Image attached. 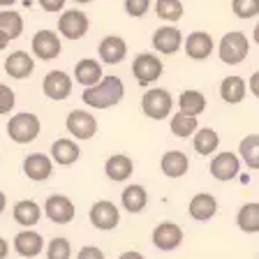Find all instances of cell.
Returning a JSON list of instances; mask_svg holds the SVG:
<instances>
[{
  "mask_svg": "<svg viewBox=\"0 0 259 259\" xmlns=\"http://www.w3.org/2000/svg\"><path fill=\"white\" fill-rule=\"evenodd\" d=\"M14 250H16V254H21V257H37V254L44 250L42 234L32 232V229L19 232L14 236Z\"/></svg>",
  "mask_w": 259,
  "mask_h": 259,
  "instance_id": "obj_20",
  "label": "cell"
},
{
  "mask_svg": "<svg viewBox=\"0 0 259 259\" xmlns=\"http://www.w3.org/2000/svg\"><path fill=\"white\" fill-rule=\"evenodd\" d=\"M39 7H42L44 12H49V14H56V12H63L65 7V0H37Z\"/></svg>",
  "mask_w": 259,
  "mask_h": 259,
  "instance_id": "obj_40",
  "label": "cell"
},
{
  "mask_svg": "<svg viewBox=\"0 0 259 259\" xmlns=\"http://www.w3.org/2000/svg\"><path fill=\"white\" fill-rule=\"evenodd\" d=\"M97 54H100V58L107 65H118V63H123L125 56H127V44H125V39L118 37V35H107V37L100 42Z\"/></svg>",
  "mask_w": 259,
  "mask_h": 259,
  "instance_id": "obj_18",
  "label": "cell"
},
{
  "mask_svg": "<svg viewBox=\"0 0 259 259\" xmlns=\"http://www.w3.org/2000/svg\"><path fill=\"white\" fill-rule=\"evenodd\" d=\"M39 118L35 116V113H16V116H12L10 123H7V135H10V139L14 141V144H30V141L37 139L39 135Z\"/></svg>",
  "mask_w": 259,
  "mask_h": 259,
  "instance_id": "obj_3",
  "label": "cell"
},
{
  "mask_svg": "<svg viewBox=\"0 0 259 259\" xmlns=\"http://www.w3.org/2000/svg\"><path fill=\"white\" fill-rule=\"evenodd\" d=\"M42 91L49 100H54V102H60L65 97H70L72 93V79L67 72L63 70H51L42 81Z\"/></svg>",
  "mask_w": 259,
  "mask_h": 259,
  "instance_id": "obj_11",
  "label": "cell"
},
{
  "mask_svg": "<svg viewBox=\"0 0 259 259\" xmlns=\"http://www.w3.org/2000/svg\"><path fill=\"white\" fill-rule=\"evenodd\" d=\"M252 37H254V42H257V47H259V23L254 26V32H252Z\"/></svg>",
  "mask_w": 259,
  "mask_h": 259,
  "instance_id": "obj_47",
  "label": "cell"
},
{
  "mask_svg": "<svg viewBox=\"0 0 259 259\" xmlns=\"http://www.w3.org/2000/svg\"><path fill=\"white\" fill-rule=\"evenodd\" d=\"M23 16L19 14V12L10 10V7H5V10L0 12V30L5 32L10 39H16V37H21V32H23Z\"/></svg>",
  "mask_w": 259,
  "mask_h": 259,
  "instance_id": "obj_30",
  "label": "cell"
},
{
  "mask_svg": "<svg viewBox=\"0 0 259 259\" xmlns=\"http://www.w3.org/2000/svg\"><path fill=\"white\" fill-rule=\"evenodd\" d=\"M160 167H162V174L167 178H181L188 174V167H190V162L188 157H185V153L181 151H169L162 155L160 160Z\"/></svg>",
  "mask_w": 259,
  "mask_h": 259,
  "instance_id": "obj_24",
  "label": "cell"
},
{
  "mask_svg": "<svg viewBox=\"0 0 259 259\" xmlns=\"http://www.w3.org/2000/svg\"><path fill=\"white\" fill-rule=\"evenodd\" d=\"M148 7H151V0H125V12L135 19H141L148 12Z\"/></svg>",
  "mask_w": 259,
  "mask_h": 259,
  "instance_id": "obj_38",
  "label": "cell"
},
{
  "mask_svg": "<svg viewBox=\"0 0 259 259\" xmlns=\"http://www.w3.org/2000/svg\"><path fill=\"white\" fill-rule=\"evenodd\" d=\"M42 218V208L37 206V201L32 199H21L14 204V220L23 227H32L37 225Z\"/></svg>",
  "mask_w": 259,
  "mask_h": 259,
  "instance_id": "obj_27",
  "label": "cell"
},
{
  "mask_svg": "<svg viewBox=\"0 0 259 259\" xmlns=\"http://www.w3.org/2000/svg\"><path fill=\"white\" fill-rule=\"evenodd\" d=\"M236 225L245 234L259 232V204L257 201H250V204L241 206V210H238V215H236Z\"/></svg>",
  "mask_w": 259,
  "mask_h": 259,
  "instance_id": "obj_29",
  "label": "cell"
},
{
  "mask_svg": "<svg viewBox=\"0 0 259 259\" xmlns=\"http://www.w3.org/2000/svg\"><path fill=\"white\" fill-rule=\"evenodd\" d=\"M10 42H12V39L7 37L3 30H0V51H3V49H7V44H10Z\"/></svg>",
  "mask_w": 259,
  "mask_h": 259,
  "instance_id": "obj_44",
  "label": "cell"
},
{
  "mask_svg": "<svg viewBox=\"0 0 259 259\" xmlns=\"http://www.w3.org/2000/svg\"><path fill=\"white\" fill-rule=\"evenodd\" d=\"M120 201H123V208L127 213H141L148 204V192L141 185H127L120 194Z\"/></svg>",
  "mask_w": 259,
  "mask_h": 259,
  "instance_id": "obj_26",
  "label": "cell"
},
{
  "mask_svg": "<svg viewBox=\"0 0 259 259\" xmlns=\"http://www.w3.org/2000/svg\"><path fill=\"white\" fill-rule=\"evenodd\" d=\"M169 127H171V135L185 139V137H192L194 132L199 130V123H197V116H188V113L178 111L176 116H171V123H169Z\"/></svg>",
  "mask_w": 259,
  "mask_h": 259,
  "instance_id": "obj_33",
  "label": "cell"
},
{
  "mask_svg": "<svg viewBox=\"0 0 259 259\" xmlns=\"http://www.w3.org/2000/svg\"><path fill=\"white\" fill-rule=\"evenodd\" d=\"M65 127L74 139H91L97 135V120L93 113L74 109V111L67 113V120H65Z\"/></svg>",
  "mask_w": 259,
  "mask_h": 259,
  "instance_id": "obj_8",
  "label": "cell"
},
{
  "mask_svg": "<svg viewBox=\"0 0 259 259\" xmlns=\"http://www.w3.org/2000/svg\"><path fill=\"white\" fill-rule=\"evenodd\" d=\"M102 76H104L102 74V65L97 63V60H93V58H81L74 67V79L79 81L83 88L100 83Z\"/></svg>",
  "mask_w": 259,
  "mask_h": 259,
  "instance_id": "obj_23",
  "label": "cell"
},
{
  "mask_svg": "<svg viewBox=\"0 0 259 259\" xmlns=\"http://www.w3.org/2000/svg\"><path fill=\"white\" fill-rule=\"evenodd\" d=\"M5 204H7V199H5V194L0 192V215H3V210H5Z\"/></svg>",
  "mask_w": 259,
  "mask_h": 259,
  "instance_id": "obj_45",
  "label": "cell"
},
{
  "mask_svg": "<svg viewBox=\"0 0 259 259\" xmlns=\"http://www.w3.org/2000/svg\"><path fill=\"white\" fill-rule=\"evenodd\" d=\"M181 47H183V32L178 30L176 26H162L153 32V49L157 54L171 56Z\"/></svg>",
  "mask_w": 259,
  "mask_h": 259,
  "instance_id": "obj_14",
  "label": "cell"
},
{
  "mask_svg": "<svg viewBox=\"0 0 259 259\" xmlns=\"http://www.w3.org/2000/svg\"><path fill=\"white\" fill-rule=\"evenodd\" d=\"M23 174L35 183H42L54 174V160L49 155H42V153H32L23 160Z\"/></svg>",
  "mask_w": 259,
  "mask_h": 259,
  "instance_id": "obj_15",
  "label": "cell"
},
{
  "mask_svg": "<svg viewBox=\"0 0 259 259\" xmlns=\"http://www.w3.org/2000/svg\"><path fill=\"white\" fill-rule=\"evenodd\" d=\"M192 146L199 155H210V153H215L218 146H220V135H218L213 127H201L194 132Z\"/></svg>",
  "mask_w": 259,
  "mask_h": 259,
  "instance_id": "obj_28",
  "label": "cell"
},
{
  "mask_svg": "<svg viewBox=\"0 0 259 259\" xmlns=\"http://www.w3.org/2000/svg\"><path fill=\"white\" fill-rule=\"evenodd\" d=\"M232 12L238 19H254L259 14V0H232Z\"/></svg>",
  "mask_w": 259,
  "mask_h": 259,
  "instance_id": "obj_36",
  "label": "cell"
},
{
  "mask_svg": "<svg viewBox=\"0 0 259 259\" xmlns=\"http://www.w3.org/2000/svg\"><path fill=\"white\" fill-rule=\"evenodd\" d=\"M14 102H16L14 91L10 86H5V83H0V116L10 113L14 109Z\"/></svg>",
  "mask_w": 259,
  "mask_h": 259,
  "instance_id": "obj_37",
  "label": "cell"
},
{
  "mask_svg": "<svg viewBox=\"0 0 259 259\" xmlns=\"http://www.w3.org/2000/svg\"><path fill=\"white\" fill-rule=\"evenodd\" d=\"M188 210H190V218H194V220H199V222H206L218 213V199L210 192H199L190 199Z\"/></svg>",
  "mask_w": 259,
  "mask_h": 259,
  "instance_id": "obj_19",
  "label": "cell"
},
{
  "mask_svg": "<svg viewBox=\"0 0 259 259\" xmlns=\"http://www.w3.org/2000/svg\"><path fill=\"white\" fill-rule=\"evenodd\" d=\"M76 259H104V252L95 245H86V248H81L76 252Z\"/></svg>",
  "mask_w": 259,
  "mask_h": 259,
  "instance_id": "obj_39",
  "label": "cell"
},
{
  "mask_svg": "<svg viewBox=\"0 0 259 259\" xmlns=\"http://www.w3.org/2000/svg\"><path fill=\"white\" fill-rule=\"evenodd\" d=\"M171 107H174V100L169 95V91H164V88H151L141 97V109L153 120H164L171 113Z\"/></svg>",
  "mask_w": 259,
  "mask_h": 259,
  "instance_id": "obj_4",
  "label": "cell"
},
{
  "mask_svg": "<svg viewBox=\"0 0 259 259\" xmlns=\"http://www.w3.org/2000/svg\"><path fill=\"white\" fill-rule=\"evenodd\" d=\"M88 218H91L93 227L102 229V232H109V229H116V227H118L120 210L116 208V204H113V201L100 199V201H95V204H93Z\"/></svg>",
  "mask_w": 259,
  "mask_h": 259,
  "instance_id": "obj_9",
  "label": "cell"
},
{
  "mask_svg": "<svg viewBox=\"0 0 259 259\" xmlns=\"http://www.w3.org/2000/svg\"><path fill=\"white\" fill-rule=\"evenodd\" d=\"M248 86H250V93H252L254 97H259V70L254 72L252 76H250V83H248Z\"/></svg>",
  "mask_w": 259,
  "mask_h": 259,
  "instance_id": "obj_41",
  "label": "cell"
},
{
  "mask_svg": "<svg viewBox=\"0 0 259 259\" xmlns=\"http://www.w3.org/2000/svg\"><path fill=\"white\" fill-rule=\"evenodd\" d=\"M185 54L192 60H206L213 54V37L204 30H194L185 37Z\"/></svg>",
  "mask_w": 259,
  "mask_h": 259,
  "instance_id": "obj_17",
  "label": "cell"
},
{
  "mask_svg": "<svg viewBox=\"0 0 259 259\" xmlns=\"http://www.w3.org/2000/svg\"><path fill=\"white\" fill-rule=\"evenodd\" d=\"M79 155H81L79 146L72 139H56L54 144H51V160H54L56 164H60V167L74 164V162L79 160Z\"/></svg>",
  "mask_w": 259,
  "mask_h": 259,
  "instance_id": "obj_22",
  "label": "cell"
},
{
  "mask_svg": "<svg viewBox=\"0 0 259 259\" xmlns=\"http://www.w3.org/2000/svg\"><path fill=\"white\" fill-rule=\"evenodd\" d=\"M44 213H47V218L51 222H56V225H70V222L74 220L76 208L70 197H65V194H51L47 199V204H44Z\"/></svg>",
  "mask_w": 259,
  "mask_h": 259,
  "instance_id": "obj_10",
  "label": "cell"
},
{
  "mask_svg": "<svg viewBox=\"0 0 259 259\" xmlns=\"http://www.w3.org/2000/svg\"><path fill=\"white\" fill-rule=\"evenodd\" d=\"M118 259H146L141 252H137V250H127V252H123Z\"/></svg>",
  "mask_w": 259,
  "mask_h": 259,
  "instance_id": "obj_42",
  "label": "cell"
},
{
  "mask_svg": "<svg viewBox=\"0 0 259 259\" xmlns=\"http://www.w3.org/2000/svg\"><path fill=\"white\" fill-rule=\"evenodd\" d=\"M16 0H0V7H12Z\"/></svg>",
  "mask_w": 259,
  "mask_h": 259,
  "instance_id": "obj_46",
  "label": "cell"
},
{
  "mask_svg": "<svg viewBox=\"0 0 259 259\" xmlns=\"http://www.w3.org/2000/svg\"><path fill=\"white\" fill-rule=\"evenodd\" d=\"M32 70H35V60H32V56L28 51H12L7 56V60H5L7 76L21 81V79H28L32 74Z\"/></svg>",
  "mask_w": 259,
  "mask_h": 259,
  "instance_id": "obj_16",
  "label": "cell"
},
{
  "mask_svg": "<svg viewBox=\"0 0 259 259\" xmlns=\"http://www.w3.org/2000/svg\"><path fill=\"white\" fill-rule=\"evenodd\" d=\"M238 171H241V160H238L236 153L222 151L210 160V174H213L215 181H222V183L234 181L238 176Z\"/></svg>",
  "mask_w": 259,
  "mask_h": 259,
  "instance_id": "obj_12",
  "label": "cell"
},
{
  "mask_svg": "<svg viewBox=\"0 0 259 259\" xmlns=\"http://www.w3.org/2000/svg\"><path fill=\"white\" fill-rule=\"evenodd\" d=\"M238 153L248 169H259V135L243 137L238 144Z\"/></svg>",
  "mask_w": 259,
  "mask_h": 259,
  "instance_id": "obj_31",
  "label": "cell"
},
{
  "mask_svg": "<svg viewBox=\"0 0 259 259\" xmlns=\"http://www.w3.org/2000/svg\"><path fill=\"white\" fill-rule=\"evenodd\" d=\"M7 252H10V245H7V241L3 236H0V259H5Z\"/></svg>",
  "mask_w": 259,
  "mask_h": 259,
  "instance_id": "obj_43",
  "label": "cell"
},
{
  "mask_svg": "<svg viewBox=\"0 0 259 259\" xmlns=\"http://www.w3.org/2000/svg\"><path fill=\"white\" fill-rule=\"evenodd\" d=\"M178 109L188 116H199L206 109V97L199 91H183L178 95Z\"/></svg>",
  "mask_w": 259,
  "mask_h": 259,
  "instance_id": "obj_32",
  "label": "cell"
},
{
  "mask_svg": "<svg viewBox=\"0 0 259 259\" xmlns=\"http://www.w3.org/2000/svg\"><path fill=\"white\" fill-rule=\"evenodd\" d=\"M104 171H107V176L111 178V181L123 183V181H127V178L132 176V171H135V162L130 160L125 153H116V155H111L107 160Z\"/></svg>",
  "mask_w": 259,
  "mask_h": 259,
  "instance_id": "obj_21",
  "label": "cell"
},
{
  "mask_svg": "<svg viewBox=\"0 0 259 259\" xmlns=\"http://www.w3.org/2000/svg\"><path fill=\"white\" fill-rule=\"evenodd\" d=\"M218 54H220V60L227 65H238L248 58L250 54V42L248 37L238 30L225 32L220 39V47H218Z\"/></svg>",
  "mask_w": 259,
  "mask_h": 259,
  "instance_id": "obj_2",
  "label": "cell"
},
{
  "mask_svg": "<svg viewBox=\"0 0 259 259\" xmlns=\"http://www.w3.org/2000/svg\"><path fill=\"white\" fill-rule=\"evenodd\" d=\"M72 257V245L67 238L58 236L51 238L47 245V259H70Z\"/></svg>",
  "mask_w": 259,
  "mask_h": 259,
  "instance_id": "obj_35",
  "label": "cell"
},
{
  "mask_svg": "<svg viewBox=\"0 0 259 259\" xmlns=\"http://www.w3.org/2000/svg\"><path fill=\"white\" fill-rule=\"evenodd\" d=\"M245 91H248V86H245V81L241 76H227L220 83V97L227 104L243 102L245 100Z\"/></svg>",
  "mask_w": 259,
  "mask_h": 259,
  "instance_id": "obj_25",
  "label": "cell"
},
{
  "mask_svg": "<svg viewBox=\"0 0 259 259\" xmlns=\"http://www.w3.org/2000/svg\"><path fill=\"white\" fill-rule=\"evenodd\" d=\"M32 54L39 60H56L63 51V42L54 30H37L30 39Z\"/></svg>",
  "mask_w": 259,
  "mask_h": 259,
  "instance_id": "obj_7",
  "label": "cell"
},
{
  "mask_svg": "<svg viewBox=\"0 0 259 259\" xmlns=\"http://www.w3.org/2000/svg\"><path fill=\"white\" fill-rule=\"evenodd\" d=\"M162 70H164V65H162V60L155 54H139L132 60V74H135L139 86L155 83L162 76Z\"/></svg>",
  "mask_w": 259,
  "mask_h": 259,
  "instance_id": "obj_5",
  "label": "cell"
},
{
  "mask_svg": "<svg viewBox=\"0 0 259 259\" xmlns=\"http://www.w3.org/2000/svg\"><path fill=\"white\" fill-rule=\"evenodd\" d=\"M183 243V229L176 222H160L153 229V245L164 252H171Z\"/></svg>",
  "mask_w": 259,
  "mask_h": 259,
  "instance_id": "obj_13",
  "label": "cell"
},
{
  "mask_svg": "<svg viewBox=\"0 0 259 259\" xmlns=\"http://www.w3.org/2000/svg\"><path fill=\"white\" fill-rule=\"evenodd\" d=\"M125 95V86L120 76H102L100 83L95 86H88L81 95V100L93 109H109V107H116V104L123 100Z\"/></svg>",
  "mask_w": 259,
  "mask_h": 259,
  "instance_id": "obj_1",
  "label": "cell"
},
{
  "mask_svg": "<svg viewBox=\"0 0 259 259\" xmlns=\"http://www.w3.org/2000/svg\"><path fill=\"white\" fill-rule=\"evenodd\" d=\"M74 3H79V5H86V3H93V0H74Z\"/></svg>",
  "mask_w": 259,
  "mask_h": 259,
  "instance_id": "obj_48",
  "label": "cell"
},
{
  "mask_svg": "<svg viewBox=\"0 0 259 259\" xmlns=\"http://www.w3.org/2000/svg\"><path fill=\"white\" fill-rule=\"evenodd\" d=\"M91 28V21H88V14L81 10H67L60 14L58 19V32L65 39H81Z\"/></svg>",
  "mask_w": 259,
  "mask_h": 259,
  "instance_id": "obj_6",
  "label": "cell"
},
{
  "mask_svg": "<svg viewBox=\"0 0 259 259\" xmlns=\"http://www.w3.org/2000/svg\"><path fill=\"white\" fill-rule=\"evenodd\" d=\"M155 14L162 21L176 23L183 19V3L181 0H155Z\"/></svg>",
  "mask_w": 259,
  "mask_h": 259,
  "instance_id": "obj_34",
  "label": "cell"
}]
</instances>
